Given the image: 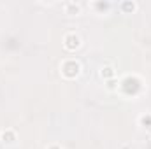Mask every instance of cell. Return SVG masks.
<instances>
[{
	"mask_svg": "<svg viewBox=\"0 0 151 149\" xmlns=\"http://www.w3.org/2000/svg\"><path fill=\"white\" fill-rule=\"evenodd\" d=\"M63 46H65V49L74 51V49H77V47L81 46V39H79L77 34H65V37H63Z\"/></svg>",
	"mask_w": 151,
	"mask_h": 149,
	"instance_id": "obj_1",
	"label": "cell"
},
{
	"mask_svg": "<svg viewBox=\"0 0 151 149\" xmlns=\"http://www.w3.org/2000/svg\"><path fill=\"white\" fill-rule=\"evenodd\" d=\"M16 140V133L12 130H5L2 132V142H7V144H12Z\"/></svg>",
	"mask_w": 151,
	"mask_h": 149,
	"instance_id": "obj_2",
	"label": "cell"
},
{
	"mask_svg": "<svg viewBox=\"0 0 151 149\" xmlns=\"http://www.w3.org/2000/svg\"><path fill=\"white\" fill-rule=\"evenodd\" d=\"M63 7L67 9V12H69V14H76V12H79V11H81V5H79V4H76V2H67V4H63Z\"/></svg>",
	"mask_w": 151,
	"mask_h": 149,
	"instance_id": "obj_3",
	"label": "cell"
},
{
	"mask_svg": "<svg viewBox=\"0 0 151 149\" xmlns=\"http://www.w3.org/2000/svg\"><path fill=\"white\" fill-rule=\"evenodd\" d=\"M100 75H102V77H106V79H111V77L114 79L116 72H114V69L111 67V65H106V67H102V70H100Z\"/></svg>",
	"mask_w": 151,
	"mask_h": 149,
	"instance_id": "obj_4",
	"label": "cell"
},
{
	"mask_svg": "<svg viewBox=\"0 0 151 149\" xmlns=\"http://www.w3.org/2000/svg\"><path fill=\"white\" fill-rule=\"evenodd\" d=\"M121 7L127 9V11H135V9H137V4H134V2H125V4H121Z\"/></svg>",
	"mask_w": 151,
	"mask_h": 149,
	"instance_id": "obj_5",
	"label": "cell"
},
{
	"mask_svg": "<svg viewBox=\"0 0 151 149\" xmlns=\"http://www.w3.org/2000/svg\"><path fill=\"white\" fill-rule=\"evenodd\" d=\"M47 149H62V148H60V146H49Z\"/></svg>",
	"mask_w": 151,
	"mask_h": 149,
	"instance_id": "obj_6",
	"label": "cell"
}]
</instances>
